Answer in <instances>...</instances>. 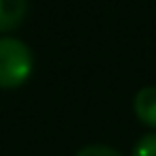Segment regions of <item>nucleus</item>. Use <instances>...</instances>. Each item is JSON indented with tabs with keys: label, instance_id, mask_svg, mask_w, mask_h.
<instances>
[{
	"label": "nucleus",
	"instance_id": "f03ea898",
	"mask_svg": "<svg viewBox=\"0 0 156 156\" xmlns=\"http://www.w3.org/2000/svg\"><path fill=\"white\" fill-rule=\"evenodd\" d=\"M133 109H135V115L139 118V122L156 128V88L154 86L141 88L135 94Z\"/></svg>",
	"mask_w": 156,
	"mask_h": 156
},
{
	"label": "nucleus",
	"instance_id": "f257e3e1",
	"mask_svg": "<svg viewBox=\"0 0 156 156\" xmlns=\"http://www.w3.org/2000/svg\"><path fill=\"white\" fill-rule=\"evenodd\" d=\"M32 75L30 47L13 37H0V88H20Z\"/></svg>",
	"mask_w": 156,
	"mask_h": 156
},
{
	"label": "nucleus",
	"instance_id": "20e7f679",
	"mask_svg": "<svg viewBox=\"0 0 156 156\" xmlns=\"http://www.w3.org/2000/svg\"><path fill=\"white\" fill-rule=\"evenodd\" d=\"M133 156H156V133L143 135L133 150Z\"/></svg>",
	"mask_w": 156,
	"mask_h": 156
},
{
	"label": "nucleus",
	"instance_id": "7ed1b4c3",
	"mask_svg": "<svg viewBox=\"0 0 156 156\" xmlns=\"http://www.w3.org/2000/svg\"><path fill=\"white\" fill-rule=\"evenodd\" d=\"M28 11L26 0H0V32L17 28Z\"/></svg>",
	"mask_w": 156,
	"mask_h": 156
},
{
	"label": "nucleus",
	"instance_id": "39448f33",
	"mask_svg": "<svg viewBox=\"0 0 156 156\" xmlns=\"http://www.w3.org/2000/svg\"><path fill=\"white\" fill-rule=\"evenodd\" d=\"M77 156H122V154L109 145H86L77 152Z\"/></svg>",
	"mask_w": 156,
	"mask_h": 156
}]
</instances>
